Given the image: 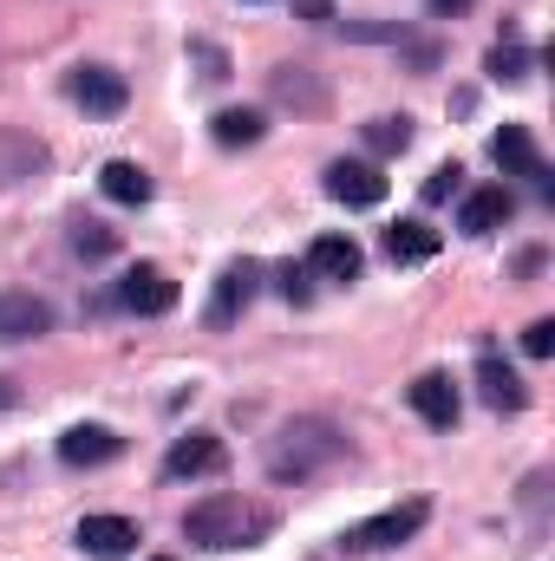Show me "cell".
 Returning <instances> with one entry per match:
<instances>
[{
    "label": "cell",
    "mask_w": 555,
    "mask_h": 561,
    "mask_svg": "<svg viewBox=\"0 0 555 561\" xmlns=\"http://www.w3.org/2000/svg\"><path fill=\"white\" fill-rule=\"evenodd\" d=\"M340 457H347V437H340V424H327V419H294L262 444V463H269L275 483H314Z\"/></svg>",
    "instance_id": "obj_1"
},
{
    "label": "cell",
    "mask_w": 555,
    "mask_h": 561,
    "mask_svg": "<svg viewBox=\"0 0 555 561\" xmlns=\"http://www.w3.org/2000/svg\"><path fill=\"white\" fill-rule=\"evenodd\" d=\"M269 529H275V510L269 503H249V496H209V503H196L183 516V542L190 549H209V556L256 549Z\"/></svg>",
    "instance_id": "obj_2"
},
{
    "label": "cell",
    "mask_w": 555,
    "mask_h": 561,
    "mask_svg": "<svg viewBox=\"0 0 555 561\" xmlns=\"http://www.w3.org/2000/svg\"><path fill=\"white\" fill-rule=\"evenodd\" d=\"M424 516H431V503H424V496H406V503H393V510H380V516L353 523V529L340 536V549H347V556H380V549H399V542H412L418 529H424Z\"/></svg>",
    "instance_id": "obj_3"
},
{
    "label": "cell",
    "mask_w": 555,
    "mask_h": 561,
    "mask_svg": "<svg viewBox=\"0 0 555 561\" xmlns=\"http://www.w3.org/2000/svg\"><path fill=\"white\" fill-rule=\"evenodd\" d=\"M66 99H72L79 112H92V118H118L132 92H125V72H112V66H72Z\"/></svg>",
    "instance_id": "obj_4"
},
{
    "label": "cell",
    "mask_w": 555,
    "mask_h": 561,
    "mask_svg": "<svg viewBox=\"0 0 555 561\" xmlns=\"http://www.w3.org/2000/svg\"><path fill=\"white\" fill-rule=\"evenodd\" d=\"M327 196L347 209H380L386 203V176L373 163H327Z\"/></svg>",
    "instance_id": "obj_5"
},
{
    "label": "cell",
    "mask_w": 555,
    "mask_h": 561,
    "mask_svg": "<svg viewBox=\"0 0 555 561\" xmlns=\"http://www.w3.org/2000/svg\"><path fill=\"white\" fill-rule=\"evenodd\" d=\"M118 450H125V437L105 431V424H72V431L59 437V463H72V470H99V463H112Z\"/></svg>",
    "instance_id": "obj_6"
},
{
    "label": "cell",
    "mask_w": 555,
    "mask_h": 561,
    "mask_svg": "<svg viewBox=\"0 0 555 561\" xmlns=\"http://www.w3.org/2000/svg\"><path fill=\"white\" fill-rule=\"evenodd\" d=\"M223 470V437L216 431H190L163 450V477H216Z\"/></svg>",
    "instance_id": "obj_7"
},
{
    "label": "cell",
    "mask_w": 555,
    "mask_h": 561,
    "mask_svg": "<svg viewBox=\"0 0 555 561\" xmlns=\"http://www.w3.org/2000/svg\"><path fill=\"white\" fill-rule=\"evenodd\" d=\"M72 542L99 561H118V556L138 549V523H125V516H86V523L72 529Z\"/></svg>",
    "instance_id": "obj_8"
},
{
    "label": "cell",
    "mask_w": 555,
    "mask_h": 561,
    "mask_svg": "<svg viewBox=\"0 0 555 561\" xmlns=\"http://www.w3.org/2000/svg\"><path fill=\"white\" fill-rule=\"evenodd\" d=\"M53 327V307L39 294H0V346H20V340H39Z\"/></svg>",
    "instance_id": "obj_9"
},
{
    "label": "cell",
    "mask_w": 555,
    "mask_h": 561,
    "mask_svg": "<svg viewBox=\"0 0 555 561\" xmlns=\"http://www.w3.org/2000/svg\"><path fill=\"white\" fill-rule=\"evenodd\" d=\"M256 280H262V268H256L249 255H242V262H229V268L216 275V294H209V320H216V327H229V320L256 300Z\"/></svg>",
    "instance_id": "obj_10"
},
{
    "label": "cell",
    "mask_w": 555,
    "mask_h": 561,
    "mask_svg": "<svg viewBox=\"0 0 555 561\" xmlns=\"http://www.w3.org/2000/svg\"><path fill=\"white\" fill-rule=\"evenodd\" d=\"M118 307H132V313H170L177 307V280L163 275V268H132V275L118 280Z\"/></svg>",
    "instance_id": "obj_11"
},
{
    "label": "cell",
    "mask_w": 555,
    "mask_h": 561,
    "mask_svg": "<svg viewBox=\"0 0 555 561\" xmlns=\"http://www.w3.org/2000/svg\"><path fill=\"white\" fill-rule=\"evenodd\" d=\"M39 170H46V144L33 138V131H0V190L33 183Z\"/></svg>",
    "instance_id": "obj_12"
},
{
    "label": "cell",
    "mask_w": 555,
    "mask_h": 561,
    "mask_svg": "<svg viewBox=\"0 0 555 561\" xmlns=\"http://www.w3.org/2000/svg\"><path fill=\"white\" fill-rule=\"evenodd\" d=\"M510 209H517V196H510L503 183H490V190H471V196H464V216H457V229H464V236H490V229H503V222H510Z\"/></svg>",
    "instance_id": "obj_13"
},
{
    "label": "cell",
    "mask_w": 555,
    "mask_h": 561,
    "mask_svg": "<svg viewBox=\"0 0 555 561\" xmlns=\"http://www.w3.org/2000/svg\"><path fill=\"white\" fill-rule=\"evenodd\" d=\"M490 163H497L503 176H543V157H536L530 125H503V131L490 138Z\"/></svg>",
    "instance_id": "obj_14"
},
{
    "label": "cell",
    "mask_w": 555,
    "mask_h": 561,
    "mask_svg": "<svg viewBox=\"0 0 555 561\" xmlns=\"http://www.w3.org/2000/svg\"><path fill=\"white\" fill-rule=\"evenodd\" d=\"M412 412L431 431H451L457 424V386L444 379V373H424V379H412Z\"/></svg>",
    "instance_id": "obj_15"
},
{
    "label": "cell",
    "mask_w": 555,
    "mask_h": 561,
    "mask_svg": "<svg viewBox=\"0 0 555 561\" xmlns=\"http://www.w3.org/2000/svg\"><path fill=\"white\" fill-rule=\"evenodd\" d=\"M360 262H366V255H360L353 236H320V242L307 249V268H314L320 280H353L360 275Z\"/></svg>",
    "instance_id": "obj_16"
},
{
    "label": "cell",
    "mask_w": 555,
    "mask_h": 561,
    "mask_svg": "<svg viewBox=\"0 0 555 561\" xmlns=\"http://www.w3.org/2000/svg\"><path fill=\"white\" fill-rule=\"evenodd\" d=\"M477 386H484V405H490V412H523V399H530L523 379H517L503 359H477Z\"/></svg>",
    "instance_id": "obj_17"
},
{
    "label": "cell",
    "mask_w": 555,
    "mask_h": 561,
    "mask_svg": "<svg viewBox=\"0 0 555 561\" xmlns=\"http://www.w3.org/2000/svg\"><path fill=\"white\" fill-rule=\"evenodd\" d=\"M269 92H275V105H294V112H320V105H327V92L314 85L307 66H281V72H269Z\"/></svg>",
    "instance_id": "obj_18"
},
{
    "label": "cell",
    "mask_w": 555,
    "mask_h": 561,
    "mask_svg": "<svg viewBox=\"0 0 555 561\" xmlns=\"http://www.w3.org/2000/svg\"><path fill=\"white\" fill-rule=\"evenodd\" d=\"M431 255H438V229H424V222H393L386 229V262L412 268V262H431Z\"/></svg>",
    "instance_id": "obj_19"
},
{
    "label": "cell",
    "mask_w": 555,
    "mask_h": 561,
    "mask_svg": "<svg viewBox=\"0 0 555 561\" xmlns=\"http://www.w3.org/2000/svg\"><path fill=\"white\" fill-rule=\"evenodd\" d=\"M99 190H105L112 203H125V209H144V203H150V176H144L138 163H125V157L99 170Z\"/></svg>",
    "instance_id": "obj_20"
},
{
    "label": "cell",
    "mask_w": 555,
    "mask_h": 561,
    "mask_svg": "<svg viewBox=\"0 0 555 561\" xmlns=\"http://www.w3.org/2000/svg\"><path fill=\"white\" fill-rule=\"evenodd\" d=\"M262 131H269L262 112H216V118H209V138L229 144V150H236V144H262Z\"/></svg>",
    "instance_id": "obj_21"
},
{
    "label": "cell",
    "mask_w": 555,
    "mask_h": 561,
    "mask_svg": "<svg viewBox=\"0 0 555 561\" xmlns=\"http://www.w3.org/2000/svg\"><path fill=\"white\" fill-rule=\"evenodd\" d=\"M366 144H373L380 157H399V150L412 144V118H373V125H366Z\"/></svg>",
    "instance_id": "obj_22"
},
{
    "label": "cell",
    "mask_w": 555,
    "mask_h": 561,
    "mask_svg": "<svg viewBox=\"0 0 555 561\" xmlns=\"http://www.w3.org/2000/svg\"><path fill=\"white\" fill-rule=\"evenodd\" d=\"M490 72H497V79H523V72H530V53L510 39V46H497V53H490Z\"/></svg>",
    "instance_id": "obj_23"
},
{
    "label": "cell",
    "mask_w": 555,
    "mask_h": 561,
    "mask_svg": "<svg viewBox=\"0 0 555 561\" xmlns=\"http://www.w3.org/2000/svg\"><path fill=\"white\" fill-rule=\"evenodd\" d=\"M457 176H464L457 163H438V170L424 176V203H444V196H457Z\"/></svg>",
    "instance_id": "obj_24"
},
{
    "label": "cell",
    "mask_w": 555,
    "mask_h": 561,
    "mask_svg": "<svg viewBox=\"0 0 555 561\" xmlns=\"http://www.w3.org/2000/svg\"><path fill=\"white\" fill-rule=\"evenodd\" d=\"M523 353H530V359H550L555 353V320H536V327L523 333Z\"/></svg>",
    "instance_id": "obj_25"
},
{
    "label": "cell",
    "mask_w": 555,
    "mask_h": 561,
    "mask_svg": "<svg viewBox=\"0 0 555 561\" xmlns=\"http://www.w3.org/2000/svg\"><path fill=\"white\" fill-rule=\"evenodd\" d=\"M281 294H287V300H294V307H307V294H314V287H307V268H294V262H287V268H281Z\"/></svg>",
    "instance_id": "obj_26"
},
{
    "label": "cell",
    "mask_w": 555,
    "mask_h": 561,
    "mask_svg": "<svg viewBox=\"0 0 555 561\" xmlns=\"http://www.w3.org/2000/svg\"><path fill=\"white\" fill-rule=\"evenodd\" d=\"M72 249H79V255H112V236H105V229H92V222H86V229H79V236H72Z\"/></svg>",
    "instance_id": "obj_27"
},
{
    "label": "cell",
    "mask_w": 555,
    "mask_h": 561,
    "mask_svg": "<svg viewBox=\"0 0 555 561\" xmlns=\"http://www.w3.org/2000/svg\"><path fill=\"white\" fill-rule=\"evenodd\" d=\"M431 7V20H457V13H471V0H424Z\"/></svg>",
    "instance_id": "obj_28"
},
{
    "label": "cell",
    "mask_w": 555,
    "mask_h": 561,
    "mask_svg": "<svg viewBox=\"0 0 555 561\" xmlns=\"http://www.w3.org/2000/svg\"><path fill=\"white\" fill-rule=\"evenodd\" d=\"M294 7H301L307 20H333V13H327V0H294Z\"/></svg>",
    "instance_id": "obj_29"
},
{
    "label": "cell",
    "mask_w": 555,
    "mask_h": 561,
    "mask_svg": "<svg viewBox=\"0 0 555 561\" xmlns=\"http://www.w3.org/2000/svg\"><path fill=\"white\" fill-rule=\"evenodd\" d=\"M7 399H13V392H7V379H0V405H7Z\"/></svg>",
    "instance_id": "obj_30"
}]
</instances>
